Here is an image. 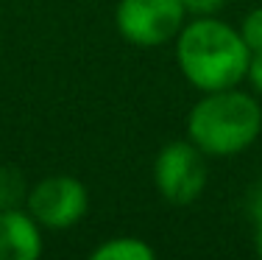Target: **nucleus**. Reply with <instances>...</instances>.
I'll return each instance as SVG.
<instances>
[{
    "label": "nucleus",
    "mask_w": 262,
    "mask_h": 260,
    "mask_svg": "<svg viewBox=\"0 0 262 260\" xmlns=\"http://www.w3.org/2000/svg\"><path fill=\"white\" fill-rule=\"evenodd\" d=\"M262 134V104L257 95L229 87L204 92L187 115V140L207 157H237Z\"/></svg>",
    "instance_id": "nucleus-2"
},
{
    "label": "nucleus",
    "mask_w": 262,
    "mask_h": 260,
    "mask_svg": "<svg viewBox=\"0 0 262 260\" xmlns=\"http://www.w3.org/2000/svg\"><path fill=\"white\" fill-rule=\"evenodd\" d=\"M251 215H254V221L262 218V182H259V188L251 193Z\"/></svg>",
    "instance_id": "nucleus-12"
},
{
    "label": "nucleus",
    "mask_w": 262,
    "mask_h": 260,
    "mask_svg": "<svg viewBox=\"0 0 262 260\" xmlns=\"http://www.w3.org/2000/svg\"><path fill=\"white\" fill-rule=\"evenodd\" d=\"M42 249V227L28 210H0V260H36Z\"/></svg>",
    "instance_id": "nucleus-6"
},
{
    "label": "nucleus",
    "mask_w": 262,
    "mask_h": 260,
    "mask_svg": "<svg viewBox=\"0 0 262 260\" xmlns=\"http://www.w3.org/2000/svg\"><path fill=\"white\" fill-rule=\"evenodd\" d=\"M254 252L257 257H262V218L254 221Z\"/></svg>",
    "instance_id": "nucleus-13"
},
{
    "label": "nucleus",
    "mask_w": 262,
    "mask_h": 260,
    "mask_svg": "<svg viewBox=\"0 0 262 260\" xmlns=\"http://www.w3.org/2000/svg\"><path fill=\"white\" fill-rule=\"evenodd\" d=\"M246 78L251 82L254 92L262 98V53H251V62H248V73Z\"/></svg>",
    "instance_id": "nucleus-11"
},
{
    "label": "nucleus",
    "mask_w": 262,
    "mask_h": 260,
    "mask_svg": "<svg viewBox=\"0 0 262 260\" xmlns=\"http://www.w3.org/2000/svg\"><path fill=\"white\" fill-rule=\"evenodd\" d=\"M187 17H215L226 6V0H182Z\"/></svg>",
    "instance_id": "nucleus-10"
},
{
    "label": "nucleus",
    "mask_w": 262,
    "mask_h": 260,
    "mask_svg": "<svg viewBox=\"0 0 262 260\" xmlns=\"http://www.w3.org/2000/svg\"><path fill=\"white\" fill-rule=\"evenodd\" d=\"M92 260H154L157 249L142 238H131V235H117L103 244H98L90 252Z\"/></svg>",
    "instance_id": "nucleus-7"
},
{
    "label": "nucleus",
    "mask_w": 262,
    "mask_h": 260,
    "mask_svg": "<svg viewBox=\"0 0 262 260\" xmlns=\"http://www.w3.org/2000/svg\"><path fill=\"white\" fill-rule=\"evenodd\" d=\"M207 154L192 140H170L154 159V185L167 204H192L207 188Z\"/></svg>",
    "instance_id": "nucleus-4"
},
{
    "label": "nucleus",
    "mask_w": 262,
    "mask_h": 260,
    "mask_svg": "<svg viewBox=\"0 0 262 260\" xmlns=\"http://www.w3.org/2000/svg\"><path fill=\"white\" fill-rule=\"evenodd\" d=\"M26 210L42 230H70L90 210V190L70 173H53L28 188Z\"/></svg>",
    "instance_id": "nucleus-5"
},
{
    "label": "nucleus",
    "mask_w": 262,
    "mask_h": 260,
    "mask_svg": "<svg viewBox=\"0 0 262 260\" xmlns=\"http://www.w3.org/2000/svg\"><path fill=\"white\" fill-rule=\"evenodd\" d=\"M28 196L26 179L11 165H0V210H14L23 207Z\"/></svg>",
    "instance_id": "nucleus-8"
},
{
    "label": "nucleus",
    "mask_w": 262,
    "mask_h": 260,
    "mask_svg": "<svg viewBox=\"0 0 262 260\" xmlns=\"http://www.w3.org/2000/svg\"><path fill=\"white\" fill-rule=\"evenodd\" d=\"M187 23L182 0H120L115 9L117 34L134 48H162Z\"/></svg>",
    "instance_id": "nucleus-3"
},
{
    "label": "nucleus",
    "mask_w": 262,
    "mask_h": 260,
    "mask_svg": "<svg viewBox=\"0 0 262 260\" xmlns=\"http://www.w3.org/2000/svg\"><path fill=\"white\" fill-rule=\"evenodd\" d=\"M240 34L246 39L248 51L251 53H262V6L251 9L240 23Z\"/></svg>",
    "instance_id": "nucleus-9"
},
{
    "label": "nucleus",
    "mask_w": 262,
    "mask_h": 260,
    "mask_svg": "<svg viewBox=\"0 0 262 260\" xmlns=\"http://www.w3.org/2000/svg\"><path fill=\"white\" fill-rule=\"evenodd\" d=\"M176 65L182 76L201 92L229 90L246 82L248 51L240 28L221 17H192L184 23L176 39Z\"/></svg>",
    "instance_id": "nucleus-1"
}]
</instances>
